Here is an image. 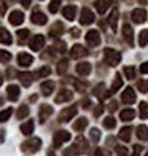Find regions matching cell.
<instances>
[{
  "mask_svg": "<svg viewBox=\"0 0 148 156\" xmlns=\"http://www.w3.org/2000/svg\"><path fill=\"white\" fill-rule=\"evenodd\" d=\"M104 58H105V62L111 67H115L121 62V54H119L118 51H115V49H111V48L104 49Z\"/></svg>",
  "mask_w": 148,
  "mask_h": 156,
  "instance_id": "6da1fadb",
  "label": "cell"
},
{
  "mask_svg": "<svg viewBox=\"0 0 148 156\" xmlns=\"http://www.w3.org/2000/svg\"><path fill=\"white\" fill-rule=\"evenodd\" d=\"M40 145H41V140L40 139H30V140L24 142L23 150L27 151V153H35V151L40 150Z\"/></svg>",
  "mask_w": 148,
  "mask_h": 156,
  "instance_id": "7a4b0ae2",
  "label": "cell"
},
{
  "mask_svg": "<svg viewBox=\"0 0 148 156\" xmlns=\"http://www.w3.org/2000/svg\"><path fill=\"white\" fill-rule=\"evenodd\" d=\"M70 140V134L67 131H59L54 134V139H53V144L54 147H61L64 142H69Z\"/></svg>",
  "mask_w": 148,
  "mask_h": 156,
  "instance_id": "3957f363",
  "label": "cell"
},
{
  "mask_svg": "<svg viewBox=\"0 0 148 156\" xmlns=\"http://www.w3.org/2000/svg\"><path fill=\"white\" fill-rule=\"evenodd\" d=\"M80 23L81 24H91V23H94V13L91 11L89 8H83L81 16H80Z\"/></svg>",
  "mask_w": 148,
  "mask_h": 156,
  "instance_id": "277c9868",
  "label": "cell"
},
{
  "mask_svg": "<svg viewBox=\"0 0 148 156\" xmlns=\"http://www.w3.org/2000/svg\"><path fill=\"white\" fill-rule=\"evenodd\" d=\"M86 41L91 46H97L99 43H100V35H99L97 30H89L86 34Z\"/></svg>",
  "mask_w": 148,
  "mask_h": 156,
  "instance_id": "5b68a950",
  "label": "cell"
},
{
  "mask_svg": "<svg viewBox=\"0 0 148 156\" xmlns=\"http://www.w3.org/2000/svg\"><path fill=\"white\" fill-rule=\"evenodd\" d=\"M76 115V107L73 105V107H69V108H65V110H62V113H61V121H70V119H72L73 116Z\"/></svg>",
  "mask_w": 148,
  "mask_h": 156,
  "instance_id": "8992f818",
  "label": "cell"
},
{
  "mask_svg": "<svg viewBox=\"0 0 148 156\" xmlns=\"http://www.w3.org/2000/svg\"><path fill=\"white\" fill-rule=\"evenodd\" d=\"M18 62H19V66L27 67V66H30V64L33 62V58L29 53H19L18 54Z\"/></svg>",
  "mask_w": 148,
  "mask_h": 156,
  "instance_id": "52a82bcc",
  "label": "cell"
},
{
  "mask_svg": "<svg viewBox=\"0 0 148 156\" xmlns=\"http://www.w3.org/2000/svg\"><path fill=\"white\" fill-rule=\"evenodd\" d=\"M45 45V38H43V35H35V37L32 38L30 41V48L33 49V51H38V49H41Z\"/></svg>",
  "mask_w": 148,
  "mask_h": 156,
  "instance_id": "ba28073f",
  "label": "cell"
},
{
  "mask_svg": "<svg viewBox=\"0 0 148 156\" xmlns=\"http://www.w3.org/2000/svg\"><path fill=\"white\" fill-rule=\"evenodd\" d=\"M132 19H134V23H143V21L146 19V11L143 8H137V10H134L132 11Z\"/></svg>",
  "mask_w": 148,
  "mask_h": 156,
  "instance_id": "9c48e42d",
  "label": "cell"
},
{
  "mask_svg": "<svg viewBox=\"0 0 148 156\" xmlns=\"http://www.w3.org/2000/svg\"><path fill=\"white\" fill-rule=\"evenodd\" d=\"M72 91H69V89H62L59 96L56 97V104H62V102H69V101H72Z\"/></svg>",
  "mask_w": 148,
  "mask_h": 156,
  "instance_id": "30bf717a",
  "label": "cell"
},
{
  "mask_svg": "<svg viewBox=\"0 0 148 156\" xmlns=\"http://www.w3.org/2000/svg\"><path fill=\"white\" fill-rule=\"evenodd\" d=\"M123 102L124 104H134L136 102V93L132 88H126L123 93Z\"/></svg>",
  "mask_w": 148,
  "mask_h": 156,
  "instance_id": "8fae6325",
  "label": "cell"
},
{
  "mask_svg": "<svg viewBox=\"0 0 148 156\" xmlns=\"http://www.w3.org/2000/svg\"><path fill=\"white\" fill-rule=\"evenodd\" d=\"M32 23H33V24H38V26H43V24H46V16H45L41 11L35 10V11L32 13Z\"/></svg>",
  "mask_w": 148,
  "mask_h": 156,
  "instance_id": "7c38bea8",
  "label": "cell"
},
{
  "mask_svg": "<svg viewBox=\"0 0 148 156\" xmlns=\"http://www.w3.org/2000/svg\"><path fill=\"white\" fill-rule=\"evenodd\" d=\"M70 54H72V58H75V59L76 58H84V56L88 54V49L84 46H81V45H75L72 48V53H70Z\"/></svg>",
  "mask_w": 148,
  "mask_h": 156,
  "instance_id": "4fadbf2b",
  "label": "cell"
},
{
  "mask_svg": "<svg viewBox=\"0 0 148 156\" xmlns=\"http://www.w3.org/2000/svg\"><path fill=\"white\" fill-rule=\"evenodd\" d=\"M123 35H124L126 41H128V45L132 46V43H134V34H132V27L129 24H124L123 26Z\"/></svg>",
  "mask_w": 148,
  "mask_h": 156,
  "instance_id": "5bb4252c",
  "label": "cell"
},
{
  "mask_svg": "<svg viewBox=\"0 0 148 156\" xmlns=\"http://www.w3.org/2000/svg\"><path fill=\"white\" fill-rule=\"evenodd\" d=\"M53 113V108L49 107V105H41V108H40V115H38V119H40V123H45L46 121V118L49 116Z\"/></svg>",
  "mask_w": 148,
  "mask_h": 156,
  "instance_id": "9a60e30c",
  "label": "cell"
},
{
  "mask_svg": "<svg viewBox=\"0 0 148 156\" xmlns=\"http://www.w3.org/2000/svg\"><path fill=\"white\" fill-rule=\"evenodd\" d=\"M24 21V15H23V11H13L11 15H10V23L13 26H19L21 23Z\"/></svg>",
  "mask_w": 148,
  "mask_h": 156,
  "instance_id": "2e32d148",
  "label": "cell"
},
{
  "mask_svg": "<svg viewBox=\"0 0 148 156\" xmlns=\"http://www.w3.org/2000/svg\"><path fill=\"white\" fill-rule=\"evenodd\" d=\"M18 78H19V81L24 84V86H29V84L32 83V80L35 78V75H32V73H29V72H21L19 75H18Z\"/></svg>",
  "mask_w": 148,
  "mask_h": 156,
  "instance_id": "e0dca14e",
  "label": "cell"
},
{
  "mask_svg": "<svg viewBox=\"0 0 148 156\" xmlns=\"http://www.w3.org/2000/svg\"><path fill=\"white\" fill-rule=\"evenodd\" d=\"M75 148H76V151H81V153H84V151L88 150V142L84 140V137H81V136L76 137V140H75Z\"/></svg>",
  "mask_w": 148,
  "mask_h": 156,
  "instance_id": "ac0fdd59",
  "label": "cell"
},
{
  "mask_svg": "<svg viewBox=\"0 0 148 156\" xmlns=\"http://www.w3.org/2000/svg\"><path fill=\"white\" fill-rule=\"evenodd\" d=\"M62 13H64V18H65V19L72 21V19L75 18L76 6H73V5H67V6H64V10H62Z\"/></svg>",
  "mask_w": 148,
  "mask_h": 156,
  "instance_id": "d6986e66",
  "label": "cell"
},
{
  "mask_svg": "<svg viewBox=\"0 0 148 156\" xmlns=\"http://www.w3.org/2000/svg\"><path fill=\"white\" fill-rule=\"evenodd\" d=\"M76 73H80V75H89L91 73V64L89 62H81L76 66Z\"/></svg>",
  "mask_w": 148,
  "mask_h": 156,
  "instance_id": "ffe728a7",
  "label": "cell"
},
{
  "mask_svg": "<svg viewBox=\"0 0 148 156\" xmlns=\"http://www.w3.org/2000/svg\"><path fill=\"white\" fill-rule=\"evenodd\" d=\"M6 91H8V99H10V101H13V102L18 101V97H19V88H18V86H15V84H10Z\"/></svg>",
  "mask_w": 148,
  "mask_h": 156,
  "instance_id": "44dd1931",
  "label": "cell"
},
{
  "mask_svg": "<svg viewBox=\"0 0 148 156\" xmlns=\"http://www.w3.org/2000/svg\"><path fill=\"white\" fill-rule=\"evenodd\" d=\"M53 89H54V83H53V81L41 83V94H43V96H51Z\"/></svg>",
  "mask_w": 148,
  "mask_h": 156,
  "instance_id": "7402d4cb",
  "label": "cell"
},
{
  "mask_svg": "<svg viewBox=\"0 0 148 156\" xmlns=\"http://www.w3.org/2000/svg\"><path fill=\"white\" fill-rule=\"evenodd\" d=\"M0 43H5V45L11 43V35L6 29H0Z\"/></svg>",
  "mask_w": 148,
  "mask_h": 156,
  "instance_id": "603a6c76",
  "label": "cell"
},
{
  "mask_svg": "<svg viewBox=\"0 0 148 156\" xmlns=\"http://www.w3.org/2000/svg\"><path fill=\"white\" fill-rule=\"evenodd\" d=\"M137 137H139L140 140H146V139H148V127H146V126L140 124V126L137 127Z\"/></svg>",
  "mask_w": 148,
  "mask_h": 156,
  "instance_id": "cb8c5ba5",
  "label": "cell"
},
{
  "mask_svg": "<svg viewBox=\"0 0 148 156\" xmlns=\"http://www.w3.org/2000/svg\"><path fill=\"white\" fill-rule=\"evenodd\" d=\"M121 84H123L121 75H119V73H116L115 80H113V84H111V89H110V94H111V93H116V91H118L119 88H121Z\"/></svg>",
  "mask_w": 148,
  "mask_h": 156,
  "instance_id": "d4e9b609",
  "label": "cell"
},
{
  "mask_svg": "<svg viewBox=\"0 0 148 156\" xmlns=\"http://www.w3.org/2000/svg\"><path fill=\"white\" fill-rule=\"evenodd\" d=\"M119 116H121L123 121H131V119L136 116V112L131 110V108H128V110H123L121 113H119Z\"/></svg>",
  "mask_w": 148,
  "mask_h": 156,
  "instance_id": "484cf974",
  "label": "cell"
},
{
  "mask_svg": "<svg viewBox=\"0 0 148 156\" xmlns=\"http://www.w3.org/2000/svg\"><path fill=\"white\" fill-rule=\"evenodd\" d=\"M131 132H132V129L129 126H126V127H123L121 131H119V139L121 140H124V142H128V140H131Z\"/></svg>",
  "mask_w": 148,
  "mask_h": 156,
  "instance_id": "4316f807",
  "label": "cell"
},
{
  "mask_svg": "<svg viewBox=\"0 0 148 156\" xmlns=\"http://www.w3.org/2000/svg\"><path fill=\"white\" fill-rule=\"evenodd\" d=\"M86 126H88V119H86V118H80L78 121L73 124V129H75L76 132H81Z\"/></svg>",
  "mask_w": 148,
  "mask_h": 156,
  "instance_id": "83f0119b",
  "label": "cell"
},
{
  "mask_svg": "<svg viewBox=\"0 0 148 156\" xmlns=\"http://www.w3.org/2000/svg\"><path fill=\"white\" fill-rule=\"evenodd\" d=\"M118 16H119L118 10H113V11H111V15H110V18H108V21H110V26H111V29H113V30H116V23H118Z\"/></svg>",
  "mask_w": 148,
  "mask_h": 156,
  "instance_id": "f1b7e54d",
  "label": "cell"
},
{
  "mask_svg": "<svg viewBox=\"0 0 148 156\" xmlns=\"http://www.w3.org/2000/svg\"><path fill=\"white\" fill-rule=\"evenodd\" d=\"M139 45L140 46H146L148 45V29L140 32V35H139Z\"/></svg>",
  "mask_w": 148,
  "mask_h": 156,
  "instance_id": "f546056e",
  "label": "cell"
},
{
  "mask_svg": "<svg viewBox=\"0 0 148 156\" xmlns=\"http://www.w3.org/2000/svg\"><path fill=\"white\" fill-rule=\"evenodd\" d=\"M21 131H23L26 136H30V134L33 132V121H27L26 124L21 126Z\"/></svg>",
  "mask_w": 148,
  "mask_h": 156,
  "instance_id": "4dcf8cb0",
  "label": "cell"
},
{
  "mask_svg": "<svg viewBox=\"0 0 148 156\" xmlns=\"http://www.w3.org/2000/svg\"><path fill=\"white\" fill-rule=\"evenodd\" d=\"M64 32V27H62V24L61 23H56L53 27H51V34L54 35V37H59V35Z\"/></svg>",
  "mask_w": 148,
  "mask_h": 156,
  "instance_id": "1f68e13d",
  "label": "cell"
},
{
  "mask_svg": "<svg viewBox=\"0 0 148 156\" xmlns=\"http://www.w3.org/2000/svg\"><path fill=\"white\" fill-rule=\"evenodd\" d=\"M11 113H13V108H5L3 112H0V123L6 121V119L11 116Z\"/></svg>",
  "mask_w": 148,
  "mask_h": 156,
  "instance_id": "d6a6232c",
  "label": "cell"
},
{
  "mask_svg": "<svg viewBox=\"0 0 148 156\" xmlns=\"http://www.w3.org/2000/svg\"><path fill=\"white\" fill-rule=\"evenodd\" d=\"M29 115V108L26 107V105H21V107L18 108V112H16V116L21 119V118H24V116H27Z\"/></svg>",
  "mask_w": 148,
  "mask_h": 156,
  "instance_id": "836d02e7",
  "label": "cell"
},
{
  "mask_svg": "<svg viewBox=\"0 0 148 156\" xmlns=\"http://www.w3.org/2000/svg\"><path fill=\"white\" fill-rule=\"evenodd\" d=\"M27 37H29V30H27V29L18 30V40H19V43H24V41L27 40Z\"/></svg>",
  "mask_w": 148,
  "mask_h": 156,
  "instance_id": "e575fe53",
  "label": "cell"
},
{
  "mask_svg": "<svg viewBox=\"0 0 148 156\" xmlns=\"http://www.w3.org/2000/svg\"><path fill=\"white\" fill-rule=\"evenodd\" d=\"M115 124H116V121H115V118H111V116L104 119V127H107V129H113Z\"/></svg>",
  "mask_w": 148,
  "mask_h": 156,
  "instance_id": "d590c367",
  "label": "cell"
},
{
  "mask_svg": "<svg viewBox=\"0 0 148 156\" xmlns=\"http://www.w3.org/2000/svg\"><path fill=\"white\" fill-rule=\"evenodd\" d=\"M140 116L143 119L148 118V104L146 102H140Z\"/></svg>",
  "mask_w": 148,
  "mask_h": 156,
  "instance_id": "8d00e7d4",
  "label": "cell"
},
{
  "mask_svg": "<svg viewBox=\"0 0 148 156\" xmlns=\"http://www.w3.org/2000/svg\"><path fill=\"white\" fill-rule=\"evenodd\" d=\"M94 5L97 6V11H99V13H105V10L108 8L110 2H96Z\"/></svg>",
  "mask_w": 148,
  "mask_h": 156,
  "instance_id": "74e56055",
  "label": "cell"
},
{
  "mask_svg": "<svg viewBox=\"0 0 148 156\" xmlns=\"http://www.w3.org/2000/svg\"><path fill=\"white\" fill-rule=\"evenodd\" d=\"M49 73H51V69H49V67H41L38 72L35 73V76H37V78H41V76H46V75H49Z\"/></svg>",
  "mask_w": 148,
  "mask_h": 156,
  "instance_id": "f35d334b",
  "label": "cell"
},
{
  "mask_svg": "<svg viewBox=\"0 0 148 156\" xmlns=\"http://www.w3.org/2000/svg\"><path fill=\"white\" fill-rule=\"evenodd\" d=\"M124 73H126V76H128L129 80H132V78L136 76V69H134V67H126L124 69Z\"/></svg>",
  "mask_w": 148,
  "mask_h": 156,
  "instance_id": "ab89813d",
  "label": "cell"
},
{
  "mask_svg": "<svg viewBox=\"0 0 148 156\" xmlns=\"http://www.w3.org/2000/svg\"><path fill=\"white\" fill-rule=\"evenodd\" d=\"M10 58H11V54H10L8 51H3V49H0V61H2V62H8Z\"/></svg>",
  "mask_w": 148,
  "mask_h": 156,
  "instance_id": "60d3db41",
  "label": "cell"
},
{
  "mask_svg": "<svg viewBox=\"0 0 148 156\" xmlns=\"http://www.w3.org/2000/svg\"><path fill=\"white\" fill-rule=\"evenodd\" d=\"M67 66H69V62L67 61H61L59 64H58V72L62 75V73H64L65 72V69H67Z\"/></svg>",
  "mask_w": 148,
  "mask_h": 156,
  "instance_id": "b9f144b4",
  "label": "cell"
},
{
  "mask_svg": "<svg viewBox=\"0 0 148 156\" xmlns=\"http://www.w3.org/2000/svg\"><path fill=\"white\" fill-rule=\"evenodd\" d=\"M116 156H128V148L118 145L116 147Z\"/></svg>",
  "mask_w": 148,
  "mask_h": 156,
  "instance_id": "7bdbcfd3",
  "label": "cell"
},
{
  "mask_svg": "<svg viewBox=\"0 0 148 156\" xmlns=\"http://www.w3.org/2000/svg\"><path fill=\"white\" fill-rule=\"evenodd\" d=\"M91 139H93L94 142H99V139H100V132H99V129H91Z\"/></svg>",
  "mask_w": 148,
  "mask_h": 156,
  "instance_id": "ee69618b",
  "label": "cell"
},
{
  "mask_svg": "<svg viewBox=\"0 0 148 156\" xmlns=\"http://www.w3.org/2000/svg\"><path fill=\"white\" fill-rule=\"evenodd\" d=\"M137 86H139V89L142 91V93H146V91H148V81L146 80H142V81H139Z\"/></svg>",
  "mask_w": 148,
  "mask_h": 156,
  "instance_id": "f6af8a7d",
  "label": "cell"
},
{
  "mask_svg": "<svg viewBox=\"0 0 148 156\" xmlns=\"http://www.w3.org/2000/svg\"><path fill=\"white\" fill-rule=\"evenodd\" d=\"M59 5H61V2H51V3H49V11L56 13V11H58V8H59Z\"/></svg>",
  "mask_w": 148,
  "mask_h": 156,
  "instance_id": "bcb514c9",
  "label": "cell"
},
{
  "mask_svg": "<svg viewBox=\"0 0 148 156\" xmlns=\"http://www.w3.org/2000/svg\"><path fill=\"white\" fill-rule=\"evenodd\" d=\"M76 153H78V151H76V148H75V147H70L69 150L64 151V156H75Z\"/></svg>",
  "mask_w": 148,
  "mask_h": 156,
  "instance_id": "7dc6e473",
  "label": "cell"
},
{
  "mask_svg": "<svg viewBox=\"0 0 148 156\" xmlns=\"http://www.w3.org/2000/svg\"><path fill=\"white\" fill-rule=\"evenodd\" d=\"M102 112H104V107H102V105H97V107H96V110H94V115H96V116H99Z\"/></svg>",
  "mask_w": 148,
  "mask_h": 156,
  "instance_id": "c3c4849f",
  "label": "cell"
},
{
  "mask_svg": "<svg viewBox=\"0 0 148 156\" xmlns=\"http://www.w3.org/2000/svg\"><path fill=\"white\" fill-rule=\"evenodd\" d=\"M140 150H142V147L136 145V147H134V154L132 156H140Z\"/></svg>",
  "mask_w": 148,
  "mask_h": 156,
  "instance_id": "681fc988",
  "label": "cell"
},
{
  "mask_svg": "<svg viewBox=\"0 0 148 156\" xmlns=\"http://www.w3.org/2000/svg\"><path fill=\"white\" fill-rule=\"evenodd\" d=\"M140 72H142V73H148V62H145V64L140 66Z\"/></svg>",
  "mask_w": 148,
  "mask_h": 156,
  "instance_id": "f907efd6",
  "label": "cell"
},
{
  "mask_svg": "<svg viewBox=\"0 0 148 156\" xmlns=\"http://www.w3.org/2000/svg\"><path fill=\"white\" fill-rule=\"evenodd\" d=\"M96 156H110V153L105 151V150H97L96 151Z\"/></svg>",
  "mask_w": 148,
  "mask_h": 156,
  "instance_id": "816d5d0a",
  "label": "cell"
},
{
  "mask_svg": "<svg viewBox=\"0 0 148 156\" xmlns=\"http://www.w3.org/2000/svg\"><path fill=\"white\" fill-rule=\"evenodd\" d=\"M72 35H73V37H78V35H80V30H78V29H73V30H72Z\"/></svg>",
  "mask_w": 148,
  "mask_h": 156,
  "instance_id": "f5cc1de1",
  "label": "cell"
},
{
  "mask_svg": "<svg viewBox=\"0 0 148 156\" xmlns=\"http://www.w3.org/2000/svg\"><path fill=\"white\" fill-rule=\"evenodd\" d=\"M3 139H5L3 137V132H0V142H3Z\"/></svg>",
  "mask_w": 148,
  "mask_h": 156,
  "instance_id": "db71d44e",
  "label": "cell"
},
{
  "mask_svg": "<svg viewBox=\"0 0 148 156\" xmlns=\"http://www.w3.org/2000/svg\"><path fill=\"white\" fill-rule=\"evenodd\" d=\"M48 156H54V153H51V151H49V153H48Z\"/></svg>",
  "mask_w": 148,
  "mask_h": 156,
  "instance_id": "11a10c76",
  "label": "cell"
},
{
  "mask_svg": "<svg viewBox=\"0 0 148 156\" xmlns=\"http://www.w3.org/2000/svg\"><path fill=\"white\" fill-rule=\"evenodd\" d=\"M0 84H2V76H0Z\"/></svg>",
  "mask_w": 148,
  "mask_h": 156,
  "instance_id": "9f6ffc18",
  "label": "cell"
},
{
  "mask_svg": "<svg viewBox=\"0 0 148 156\" xmlns=\"http://www.w3.org/2000/svg\"><path fill=\"white\" fill-rule=\"evenodd\" d=\"M146 156H148V153H146Z\"/></svg>",
  "mask_w": 148,
  "mask_h": 156,
  "instance_id": "6f0895ef",
  "label": "cell"
}]
</instances>
